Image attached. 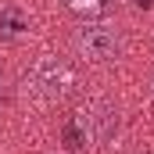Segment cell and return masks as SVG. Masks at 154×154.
I'll use <instances>...</instances> for the list:
<instances>
[{"label":"cell","mask_w":154,"mask_h":154,"mask_svg":"<svg viewBox=\"0 0 154 154\" xmlns=\"http://www.w3.org/2000/svg\"><path fill=\"white\" fill-rule=\"evenodd\" d=\"M72 47L86 61H97V65L115 61L122 54V29L111 25V22H82L72 32Z\"/></svg>","instance_id":"obj_1"},{"label":"cell","mask_w":154,"mask_h":154,"mask_svg":"<svg viewBox=\"0 0 154 154\" xmlns=\"http://www.w3.org/2000/svg\"><path fill=\"white\" fill-rule=\"evenodd\" d=\"M72 68L61 61V57H39L36 65L29 68V75H25V90L36 97L39 104H54V100H61L68 90H72Z\"/></svg>","instance_id":"obj_2"},{"label":"cell","mask_w":154,"mask_h":154,"mask_svg":"<svg viewBox=\"0 0 154 154\" xmlns=\"http://www.w3.org/2000/svg\"><path fill=\"white\" fill-rule=\"evenodd\" d=\"M72 11H79V14H93V11H100L104 7V0H65Z\"/></svg>","instance_id":"obj_3"}]
</instances>
